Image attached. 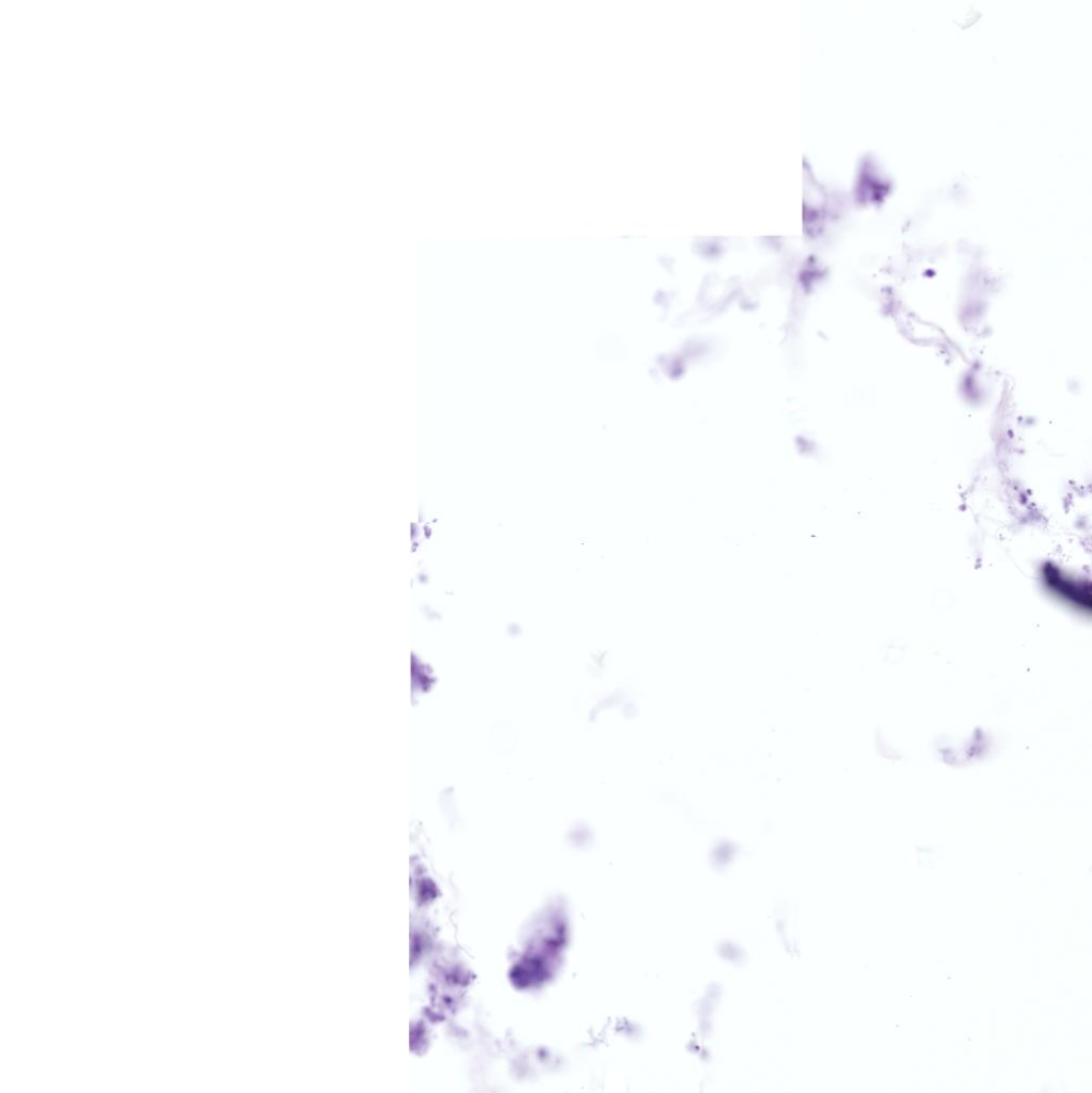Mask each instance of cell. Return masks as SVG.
Masks as SVG:
<instances>
[{"mask_svg": "<svg viewBox=\"0 0 1092 1093\" xmlns=\"http://www.w3.org/2000/svg\"><path fill=\"white\" fill-rule=\"evenodd\" d=\"M1040 581L1051 598L1081 615L1091 616V581L1075 577L1050 561L1041 567Z\"/></svg>", "mask_w": 1092, "mask_h": 1093, "instance_id": "cell-1", "label": "cell"}]
</instances>
